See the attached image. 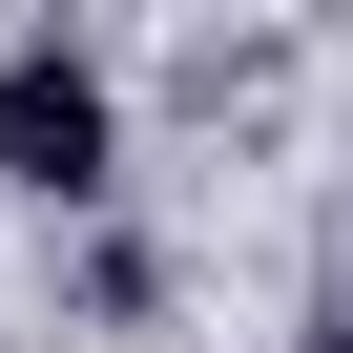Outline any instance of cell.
<instances>
[{
    "instance_id": "1",
    "label": "cell",
    "mask_w": 353,
    "mask_h": 353,
    "mask_svg": "<svg viewBox=\"0 0 353 353\" xmlns=\"http://www.w3.org/2000/svg\"><path fill=\"white\" fill-rule=\"evenodd\" d=\"M0 188H42V208L104 188V63L83 42H0Z\"/></svg>"
}]
</instances>
